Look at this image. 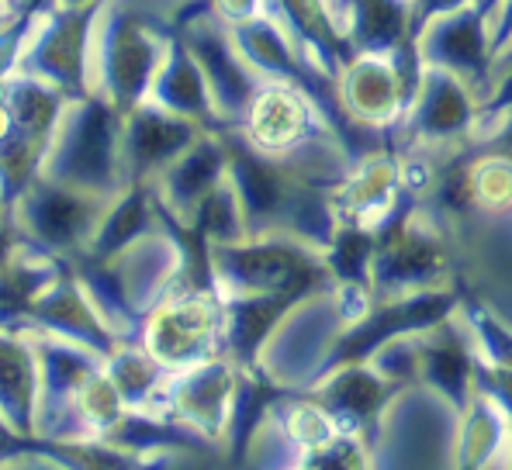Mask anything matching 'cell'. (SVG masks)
<instances>
[{"mask_svg": "<svg viewBox=\"0 0 512 470\" xmlns=\"http://www.w3.org/2000/svg\"><path fill=\"white\" fill-rule=\"evenodd\" d=\"M395 391L398 388H391L367 360L340 363V367L326 370V374L308 388V394H312L315 401H322L346 432H357V436H364L367 426L378 419L384 401Z\"/></svg>", "mask_w": 512, "mask_h": 470, "instance_id": "obj_15", "label": "cell"}, {"mask_svg": "<svg viewBox=\"0 0 512 470\" xmlns=\"http://www.w3.org/2000/svg\"><path fill=\"white\" fill-rule=\"evenodd\" d=\"M488 45H492V59L512 45V0H495L488 11Z\"/></svg>", "mask_w": 512, "mask_h": 470, "instance_id": "obj_26", "label": "cell"}, {"mask_svg": "<svg viewBox=\"0 0 512 470\" xmlns=\"http://www.w3.org/2000/svg\"><path fill=\"white\" fill-rule=\"evenodd\" d=\"M198 121L156 108V104H135L122 115V173L125 184H149L160 170L177 159L184 149L205 135Z\"/></svg>", "mask_w": 512, "mask_h": 470, "instance_id": "obj_13", "label": "cell"}, {"mask_svg": "<svg viewBox=\"0 0 512 470\" xmlns=\"http://www.w3.org/2000/svg\"><path fill=\"white\" fill-rule=\"evenodd\" d=\"M225 177H229V149H225L222 132L208 128L191 149H184L149 184H153L163 215L180 222L184 229H194L198 208Z\"/></svg>", "mask_w": 512, "mask_h": 470, "instance_id": "obj_14", "label": "cell"}, {"mask_svg": "<svg viewBox=\"0 0 512 470\" xmlns=\"http://www.w3.org/2000/svg\"><path fill=\"white\" fill-rule=\"evenodd\" d=\"M464 153L502 156L512 163V104H506V108H481L478 125L464 142Z\"/></svg>", "mask_w": 512, "mask_h": 470, "instance_id": "obj_24", "label": "cell"}, {"mask_svg": "<svg viewBox=\"0 0 512 470\" xmlns=\"http://www.w3.org/2000/svg\"><path fill=\"white\" fill-rule=\"evenodd\" d=\"M243 363L222 353L187 370H173L156 415L187 429L201 443H229L232 405H236Z\"/></svg>", "mask_w": 512, "mask_h": 470, "instance_id": "obj_9", "label": "cell"}, {"mask_svg": "<svg viewBox=\"0 0 512 470\" xmlns=\"http://www.w3.org/2000/svg\"><path fill=\"white\" fill-rule=\"evenodd\" d=\"M177 35L191 45L194 59L201 63L208 94H212V111H215L218 128L239 125V118L250 108L253 94L263 87V80L256 77L253 66L239 56L229 25L218 21L205 7V11H198L194 18H187Z\"/></svg>", "mask_w": 512, "mask_h": 470, "instance_id": "obj_10", "label": "cell"}, {"mask_svg": "<svg viewBox=\"0 0 512 470\" xmlns=\"http://www.w3.org/2000/svg\"><path fill=\"white\" fill-rule=\"evenodd\" d=\"M212 287L222 301L246 294H301L329 284L326 256L291 235H246L225 246H205Z\"/></svg>", "mask_w": 512, "mask_h": 470, "instance_id": "obj_1", "label": "cell"}, {"mask_svg": "<svg viewBox=\"0 0 512 470\" xmlns=\"http://www.w3.org/2000/svg\"><path fill=\"white\" fill-rule=\"evenodd\" d=\"M374 232H364L357 225H340L336 239L329 242L326 256V267L329 277L333 280H360L367 284V267H371V253H374Z\"/></svg>", "mask_w": 512, "mask_h": 470, "instance_id": "obj_23", "label": "cell"}, {"mask_svg": "<svg viewBox=\"0 0 512 470\" xmlns=\"http://www.w3.org/2000/svg\"><path fill=\"white\" fill-rule=\"evenodd\" d=\"M139 346L167 370H187L225 353V305L215 287L173 284L139 322Z\"/></svg>", "mask_w": 512, "mask_h": 470, "instance_id": "obj_6", "label": "cell"}, {"mask_svg": "<svg viewBox=\"0 0 512 470\" xmlns=\"http://www.w3.org/2000/svg\"><path fill=\"white\" fill-rule=\"evenodd\" d=\"M14 111H11V101H7V90L4 83H0V149L11 142V132H14Z\"/></svg>", "mask_w": 512, "mask_h": 470, "instance_id": "obj_28", "label": "cell"}, {"mask_svg": "<svg viewBox=\"0 0 512 470\" xmlns=\"http://www.w3.org/2000/svg\"><path fill=\"white\" fill-rule=\"evenodd\" d=\"M405 4H412V0H405Z\"/></svg>", "mask_w": 512, "mask_h": 470, "instance_id": "obj_31", "label": "cell"}, {"mask_svg": "<svg viewBox=\"0 0 512 470\" xmlns=\"http://www.w3.org/2000/svg\"><path fill=\"white\" fill-rule=\"evenodd\" d=\"M412 52H416L419 66H440V70L461 77L481 97V108H485L495 83L485 7L471 4L433 18L412 35Z\"/></svg>", "mask_w": 512, "mask_h": 470, "instance_id": "obj_11", "label": "cell"}, {"mask_svg": "<svg viewBox=\"0 0 512 470\" xmlns=\"http://www.w3.org/2000/svg\"><path fill=\"white\" fill-rule=\"evenodd\" d=\"M468 170V191L474 211L485 215H506L512 211V163L502 156L461 153Z\"/></svg>", "mask_w": 512, "mask_h": 470, "instance_id": "obj_21", "label": "cell"}, {"mask_svg": "<svg viewBox=\"0 0 512 470\" xmlns=\"http://www.w3.org/2000/svg\"><path fill=\"white\" fill-rule=\"evenodd\" d=\"M108 356L111 360L104 363V370H108V377L118 384V391L125 394L128 408H132V412H156L173 370L163 367L160 360H153L142 346L111 350Z\"/></svg>", "mask_w": 512, "mask_h": 470, "instance_id": "obj_20", "label": "cell"}, {"mask_svg": "<svg viewBox=\"0 0 512 470\" xmlns=\"http://www.w3.org/2000/svg\"><path fill=\"white\" fill-rule=\"evenodd\" d=\"M270 7V0H208V11L225 25H243V21L260 18Z\"/></svg>", "mask_w": 512, "mask_h": 470, "instance_id": "obj_25", "label": "cell"}, {"mask_svg": "<svg viewBox=\"0 0 512 470\" xmlns=\"http://www.w3.org/2000/svg\"><path fill=\"white\" fill-rule=\"evenodd\" d=\"M142 101L156 104V108L170 111V115L198 121L201 128H215V132H218L205 73H201L198 59H194L191 45L180 39V35H173L167 56H163L160 70H156V77H153V83H149V90H146V97H142Z\"/></svg>", "mask_w": 512, "mask_h": 470, "instance_id": "obj_17", "label": "cell"}, {"mask_svg": "<svg viewBox=\"0 0 512 470\" xmlns=\"http://www.w3.org/2000/svg\"><path fill=\"white\" fill-rule=\"evenodd\" d=\"M329 7H333V14L343 21V28H346V0H326Z\"/></svg>", "mask_w": 512, "mask_h": 470, "instance_id": "obj_29", "label": "cell"}, {"mask_svg": "<svg viewBox=\"0 0 512 470\" xmlns=\"http://www.w3.org/2000/svg\"><path fill=\"white\" fill-rule=\"evenodd\" d=\"M350 329L340 301L333 294V280L291 301L281 322L270 329L256 353L253 367L277 391H308L333 363L340 336Z\"/></svg>", "mask_w": 512, "mask_h": 470, "instance_id": "obj_2", "label": "cell"}, {"mask_svg": "<svg viewBox=\"0 0 512 470\" xmlns=\"http://www.w3.org/2000/svg\"><path fill=\"white\" fill-rule=\"evenodd\" d=\"M232 128L250 142L256 153L281 166H288L291 159H298L326 135L340 132L312 90L277 80H267L256 90L246 115Z\"/></svg>", "mask_w": 512, "mask_h": 470, "instance_id": "obj_8", "label": "cell"}, {"mask_svg": "<svg viewBox=\"0 0 512 470\" xmlns=\"http://www.w3.org/2000/svg\"><path fill=\"white\" fill-rule=\"evenodd\" d=\"M481 118V97L454 73L440 66H419V80L412 90L405 115L391 132L398 149L416 146L440 156H461L464 142Z\"/></svg>", "mask_w": 512, "mask_h": 470, "instance_id": "obj_7", "label": "cell"}, {"mask_svg": "<svg viewBox=\"0 0 512 470\" xmlns=\"http://www.w3.org/2000/svg\"><path fill=\"white\" fill-rule=\"evenodd\" d=\"M374 370L391 384V388H405L416 384L423 374V332H409V336H395L381 343L378 350L367 356Z\"/></svg>", "mask_w": 512, "mask_h": 470, "instance_id": "obj_22", "label": "cell"}, {"mask_svg": "<svg viewBox=\"0 0 512 470\" xmlns=\"http://www.w3.org/2000/svg\"><path fill=\"white\" fill-rule=\"evenodd\" d=\"M454 467H512V412L485 388L461 405Z\"/></svg>", "mask_w": 512, "mask_h": 470, "instance_id": "obj_16", "label": "cell"}, {"mask_svg": "<svg viewBox=\"0 0 512 470\" xmlns=\"http://www.w3.org/2000/svg\"><path fill=\"white\" fill-rule=\"evenodd\" d=\"M419 381L450 398L457 408L478 388V360H474L471 339L457 312L423 332V374H419Z\"/></svg>", "mask_w": 512, "mask_h": 470, "instance_id": "obj_18", "label": "cell"}, {"mask_svg": "<svg viewBox=\"0 0 512 470\" xmlns=\"http://www.w3.org/2000/svg\"><path fill=\"white\" fill-rule=\"evenodd\" d=\"M329 194H333L340 225H357L378 235L398 211L409 208L398 184V146L384 142L353 156L346 177Z\"/></svg>", "mask_w": 512, "mask_h": 470, "instance_id": "obj_12", "label": "cell"}, {"mask_svg": "<svg viewBox=\"0 0 512 470\" xmlns=\"http://www.w3.org/2000/svg\"><path fill=\"white\" fill-rule=\"evenodd\" d=\"M7 11H11V0H0V25H4Z\"/></svg>", "mask_w": 512, "mask_h": 470, "instance_id": "obj_30", "label": "cell"}, {"mask_svg": "<svg viewBox=\"0 0 512 470\" xmlns=\"http://www.w3.org/2000/svg\"><path fill=\"white\" fill-rule=\"evenodd\" d=\"M367 284L378 301L433 291V287H457L454 242L433 211L423 204H409L384 225L374 239Z\"/></svg>", "mask_w": 512, "mask_h": 470, "instance_id": "obj_4", "label": "cell"}, {"mask_svg": "<svg viewBox=\"0 0 512 470\" xmlns=\"http://www.w3.org/2000/svg\"><path fill=\"white\" fill-rule=\"evenodd\" d=\"M346 39L353 52H398L412 45L405 0H346Z\"/></svg>", "mask_w": 512, "mask_h": 470, "instance_id": "obj_19", "label": "cell"}, {"mask_svg": "<svg viewBox=\"0 0 512 470\" xmlns=\"http://www.w3.org/2000/svg\"><path fill=\"white\" fill-rule=\"evenodd\" d=\"M461 408L429 384H405L384 401L364 439L374 467H454Z\"/></svg>", "mask_w": 512, "mask_h": 470, "instance_id": "obj_3", "label": "cell"}, {"mask_svg": "<svg viewBox=\"0 0 512 470\" xmlns=\"http://www.w3.org/2000/svg\"><path fill=\"white\" fill-rule=\"evenodd\" d=\"M419 80V59L412 45L398 52H353L336 73V101L350 125L353 153H367L391 142ZM395 146V142H391Z\"/></svg>", "mask_w": 512, "mask_h": 470, "instance_id": "obj_5", "label": "cell"}, {"mask_svg": "<svg viewBox=\"0 0 512 470\" xmlns=\"http://www.w3.org/2000/svg\"><path fill=\"white\" fill-rule=\"evenodd\" d=\"M471 4H478V0H412V4H409L412 35H416L423 25H429L433 18H443V14L461 11V7H471Z\"/></svg>", "mask_w": 512, "mask_h": 470, "instance_id": "obj_27", "label": "cell"}]
</instances>
